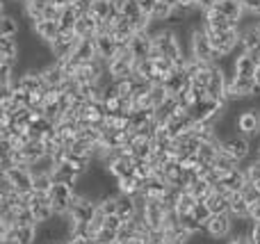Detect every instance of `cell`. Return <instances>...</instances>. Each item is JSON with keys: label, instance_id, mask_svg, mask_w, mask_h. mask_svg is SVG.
I'll list each match as a JSON object with an SVG mask.
<instances>
[{"label": "cell", "instance_id": "1", "mask_svg": "<svg viewBox=\"0 0 260 244\" xmlns=\"http://www.w3.org/2000/svg\"><path fill=\"white\" fill-rule=\"evenodd\" d=\"M187 55L197 62H203V64H215V48H212V41H210V34L203 25L199 27H192L189 32V50Z\"/></svg>", "mask_w": 260, "mask_h": 244}, {"label": "cell", "instance_id": "2", "mask_svg": "<svg viewBox=\"0 0 260 244\" xmlns=\"http://www.w3.org/2000/svg\"><path fill=\"white\" fill-rule=\"evenodd\" d=\"M212 41V48H215V64H219L224 57H231L233 50L240 46V27H233V30H226V32H208Z\"/></svg>", "mask_w": 260, "mask_h": 244}, {"label": "cell", "instance_id": "3", "mask_svg": "<svg viewBox=\"0 0 260 244\" xmlns=\"http://www.w3.org/2000/svg\"><path fill=\"white\" fill-rule=\"evenodd\" d=\"M23 196H25L27 208L32 210V215H35L37 226L53 222L55 210H53V205H50V196L48 194H37V192H30V194H23Z\"/></svg>", "mask_w": 260, "mask_h": 244}, {"label": "cell", "instance_id": "4", "mask_svg": "<svg viewBox=\"0 0 260 244\" xmlns=\"http://www.w3.org/2000/svg\"><path fill=\"white\" fill-rule=\"evenodd\" d=\"M78 44H80V37H78L73 30L59 32V37L50 44V53H53L55 62H64V59H69L71 55H76Z\"/></svg>", "mask_w": 260, "mask_h": 244}, {"label": "cell", "instance_id": "5", "mask_svg": "<svg viewBox=\"0 0 260 244\" xmlns=\"http://www.w3.org/2000/svg\"><path fill=\"white\" fill-rule=\"evenodd\" d=\"M135 64H137V59L133 57L130 48H123V50H119L117 57L108 64V73L112 80H126V78L135 76Z\"/></svg>", "mask_w": 260, "mask_h": 244}, {"label": "cell", "instance_id": "6", "mask_svg": "<svg viewBox=\"0 0 260 244\" xmlns=\"http://www.w3.org/2000/svg\"><path fill=\"white\" fill-rule=\"evenodd\" d=\"M48 196H50V205H53V210H55V217H67L73 205V199H76V187L53 185Z\"/></svg>", "mask_w": 260, "mask_h": 244}, {"label": "cell", "instance_id": "7", "mask_svg": "<svg viewBox=\"0 0 260 244\" xmlns=\"http://www.w3.org/2000/svg\"><path fill=\"white\" fill-rule=\"evenodd\" d=\"M3 178H7V181L12 183V187L18 194H30V192H35V176H32V171L25 167L9 169L7 173H3Z\"/></svg>", "mask_w": 260, "mask_h": 244}, {"label": "cell", "instance_id": "8", "mask_svg": "<svg viewBox=\"0 0 260 244\" xmlns=\"http://www.w3.org/2000/svg\"><path fill=\"white\" fill-rule=\"evenodd\" d=\"M235 130H238L240 135L249 137V140L260 135V110L258 108L242 110V112L238 114V126H235Z\"/></svg>", "mask_w": 260, "mask_h": 244}, {"label": "cell", "instance_id": "9", "mask_svg": "<svg viewBox=\"0 0 260 244\" xmlns=\"http://www.w3.org/2000/svg\"><path fill=\"white\" fill-rule=\"evenodd\" d=\"M108 171L114 181H121V178L135 176V158L130 155V149H126V153H119L117 158H112L108 164Z\"/></svg>", "mask_w": 260, "mask_h": 244}, {"label": "cell", "instance_id": "10", "mask_svg": "<svg viewBox=\"0 0 260 244\" xmlns=\"http://www.w3.org/2000/svg\"><path fill=\"white\" fill-rule=\"evenodd\" d=\"M206 233L212 240H224L233 235V217L231 215H212L206 224Z\"/></svg>", "mask_w": 260, "mask_h": 244}, {"label": "cell", "instance_id": "11", "mask_svg": "<svg viewBox=\"0 0 260 244\" xmlns=\"http://www.w3.org/2000/svg\"><path fill=\"white\" fill-rule=\"evenodd\" d=\"M219 146L226 151V153H231L235 160H247L249 153H251V142H249V137L240 135V132H235V135H231L229 140H221Z\"/></svg>", "mask_w": 260, "mask_h": 244}, {"label": "cell", "instance_id": "12", "mask_svg": "<svg viewBox=\"0 0 260 244\" xmlns=\"http://www.w3.org/2000/svg\"><path fill=\"white\" fill-rule=\"evenodd\" d=\"M162 85H165V89H167V94L169 96H176L178 98L183 91H187L189 89V76L185 73V68H176L174 73H169V76L162 80Z\"/></svg>", "mask_w": 260, "mask_h": 244}, {"label": "cell", "instance_id": "13", "mask_svg": "<svg viewBox=\"0 0 260 244\" xmlns=\"http://www.w3.org/2000/svg\"><path fill=\"white\" fill-rule=\"evenodd\" d=\"M130 53L137 62L142 59H153V37L148 32H139V34L133 37L130 41Z\"/></svg>", "mask_w": 260, "mask_h": 244}, {"label": "cell", "instance_id": "14", "mask_svg": "<svg viewBox=\"0 0 260 244\" xmlns=\"http://www.w3.org/2000/svg\"><path fill=\"white\" fill-rule=\"evenodd\" d=\"M30 30H32V34H35L39 41H44V44L50 46L59 37L62 27H59L57 21H37V23H32V25H30Z\"/></svg>", "mask_w": 260, "mask_h": 244}, {"label": "cell", "instance_id": "15", "mask_svg": "<svg viewBox=\"0 0 260 244\" xmlns=\"http://www.w3.org/2000/svg\"><path fill=\"white\" fill-rule=\"evenodd\" d=\"M96 50H99V59L110 64L119 55V44L112 34H96Z\"/></svg>", "mask_w": 260, "mask_h": 244}, {"label": "cell", "instance_id": "16", "mask_svg": "<svg viewBox=\"0 0 260 244\" xmlns=\"http://www.w3.org/2000/svg\"><path fill=\"white\" fill-rule=\"evenodd\" d=\"M50 176H53L55 185H69V187H76L78 183H80V178H82L80 173H78L73 167H69L67 162L55 164L53 171H50Z\"/></svg>", "mask_w": 260, "mask_h": 244}, {"label": "cell", "instance_id": "17", "mask_svg": "<svg viewBox=\"0 0 260 244\" xmlns=\"http://www.w3.org/2000/svg\"><path fill=\"white\" fill-rule=\"evenodd\" d=\"M203 27H206L208 32H226V30L238 27V23H233L231 18H226L224 14H219L217 9H212V12L203 14Z\"/></svg>", "mask_w": 260, "mask_h": 244}, {"label": "cell", "instance_id": "18", "mask_svg": "<svg viewBox=\"0 0 260 244\" xmlns=\"http://www.w3.org/2000/svg\"><path fill=\"white\" fill-rule=\"evenodd\" d=\"M247 183H249V178H247V171H244V169L226 171V173H221V178H219V185L226 187L229 192H233V194H240V192L247 187Z\"/></svg>", "mask_w": 260, "mask_h": 244}, {"label": "cell", "instance_id": "19", "mask_svg": "<svg viewBox=\"0 0 260 244\" xmlns=\"http://www.w3.org/2000/svg\"><path fill=\"white\" fill-rule=\"evenodd\" d=\"M256 71H258V66H256V62H253V57L249 53H244V50H240L233 59V76L256 78Z\"/></svg>", "mask_w": 260, "mask_h": 244}, {"label": "cell", "instance_id": "20", "mask_svg": "<svg viewBox=\"0 0 260 244\" xmlns=\"http://www.w3.org/2000/svg\"><path fill=\"white\" fill-rule=\"evenodd\" d=\"M41 78H44V82H46L48 89H59V87L67 82L69 76L64 73V68L59 66L57 62H53V64H48V66L41 68Z\"/></svg>", "mask_w": 260, "mask_h": 244}, {"label": "cell", "instance_id": "21", "mask_svg": "<svg viewBox=\"0 0 260 244\" xmlns=\"http://www.w3.org/2000/svg\"><path fill=\"white\" fill-rule=\"evenodd\" d=\"M240 34H242V39H240V48H242L244 53H256V50L260 48L258 23H251V25H247V27H240Z\"/></svg>", "mask_w": 260, "mask_h": 244}, {"label": "cell", "instance_id": "22", "mask_svg": "<svg viewBox=\"0 0 260 244\" xmlns=\"http://www.w3.org/2000/svg\"><path fill=\"white\" fill-rule=\"evenodd\" d=\"M215 9L219 14H224L226 18H231L233 23H238V25H240V21L247 16V12H244V5L240 3V0H219Z\"/></svg>", "mask_w": 260, "mask_h": 244}, {"label": "cell", "instance_id": "23", "mask_svg": "<svg viewBox=\"0 0 260 244\" xmlns=\"http://www.w3.org/2000/svg\"><path fill=\"white\" fill-rule=\"evenodd\" d=\"M128 149L135 160H148L153 155V151H155V144H153V140H148V137L135 135V140L130 142Z\"/></svg>", "mask_w": 260, "mask_h": 244}, {"label": "cell", "instance_id": "24", "mask_svg": "<svg viewBox=\"0 0 260 244\" xmlns=\"http://www.w3.org/2000/svg\"><path fill=\"white\" fill-rule=\"evenodd\" d=\"M76 57L80 59V62H94V59H99L96 37H91V39H80V44H78V48H76Z\"/></svg>", "mask_w": 260, "mask_h": 244}, {"label": "cell", "instance_id": "25", "mask_svg": "<svg viewBox=\"0 0 260 244\" xmlns=\"http://www.w3.org/2000/svg\"><path fill=\"white\" fill-rule=\"evenodd\" d=\"M119 199V217L123 222H133L137 217V203H135V196H126V194H117Z\"/></svg>", "mask_w": 260, "mask_h": 244}, {"label": "cell", "instance_id": "26", "mask_svg": "<svg viewBox=\"0 0 260 244\" xmlns=\"http://www.w3.org/2000/svg\"><path fill=\"white\" fill-rule=\"evenodd\" d=\"M249 208H251V205L244 201L242 194H233V196H231L229 215H231L233 219H249Z\"/></svg>", "mask_w": 260, "mask_h": 244}, {"label": "cell", "instance_id": "27", "mask_svg": "<svg viewBox=\"0 0 260 244\" xmlns=\"http://www.w3.org/2000/svg\"><path fill=\"white\" fill-rule=\"evenodd\" d=\"M21 34V21L14 14H3L0 21V37H18Z\"/></svg>", "mask_w": 260, "mask_h": 244}, {"label": "cell", "instance_id": "28", "mask_svg": "<svg viewBox=\"0 0 260 244\" xmlns=\"http://www.w3.org/2000/svg\"><path fill=\"white\" fill-rule=\"evenodd\" d=\"M215 169H219L221 173L235 171V169H240V160H235L233 155L226 153V151L219 146V153H217V160H215Z\"/></svg>", "mask_w": 260, "mask_h": 244}, {"label": "cell", "instance_id": "29", "mask_svg": "<svg viewBox=\"0 0 260 244\" xmlns=\"http://www.w3.org/2000/svg\"><path fill=\"white\" fill-rule=\"evenodd\" d=\"M14 235H16V244H35L39 237V226H16L14 228Z\"/></svg>", "mask_w": 260, "mask_h": 244}, {"label": "cell", "instance_id": "30", "mask_svg": "<svg viewBox=\"0 0 260 244\" xmlns=\"http://www.w3.org/2000/svg\"><path fill=\"white\" fill-rule=\"evenodd\" d=\"M117 190H119V194L137 196L139 192H142V183H139L135 176H130V178H121V181H117Z\"/></svg>", "mask_w": 260, "mask_h": 244}, {"label": "cell", "instance_id": "31", "mask_svg": "<svg viewBox=\"0 0 260 244\" xmlns=\"http://www.w3.org/2000/svg\"><path fill=\"white\" fill-rule=\"evenodd\" d=\"M197 196L192 194V192H187V190H183L180 192V196H178V203H176V210H178L180 215H189L194 208H197Z\"/></svg>", "mask_w": 260, "mask_h": 244}, {"label": "cell", "instance_id": "32", "mask_svg": "<svg viewBox=\"0 0 260 244\" xmlns=\"http://www.w3.org/2000/svg\"><path fill=\"white\" fill-rule=\"evenodd\" d=\"M35 176V192L37 194H48L50 190H53V176H50V171H39V173H32Z\"/></svg>", "mask_w": 260, "mask_h": 244}, {"label": "cell", "instance_id": "33", "mask_svg": "<svg viewBox=\"0 0 260 244\" xmlns=\"http://www.w3.org/2000/svg\"><path fill=\"white\" fill-rule=\"evenodd\" d=\"M217 153H219V144H201V149H199V160H201V164H210V167H215V160H217Z\"/></svg>", "mask_w": 260, "mask_h": 244}, {"label": "cell", "instance_id": "34", "mask_svg": "<svg viewBox=\"0 0 260 244\" xmlns=\"http://www.w3.org/2000/svg\"><path fill=\"white\" fill-rule=\"evenodd\" d=\"M99 213L103 215V217H112V215H119V199L117 196H103V199L99 201Z\"/></svg>", "mask_w": 260, "mask_h": 244}, {"label": "cell", "instance_id": "35", "mask_svg": "<svg viewBox=\"0 0 260 244\" xmlns=\"http://www.w3.org/2000/svg\"><path fill=\"white\" fill-rule=\"evenodd\" d=\"M167 98H169V94H167V89H165V85H162V82H160V85H153L151 91H148V105H151L153 110L160 108Z\"/></svg>", "mask_w": 260, "mask_h": 244}, {"label": "cell", "instance_id": "36", "mask_svg": "<svg viewBox=\"0 0 260 244\" xmlns=\"http://www.w3.org/2000/svg\"><path fill=\"white\" fill-rule=\"evenodd\" d=\"M117 237H119V242L123 244V242L135 240V237H142V235H139V228H137V224L135 222H123V226L119 228Z\"/></svg>", "mask_w": 260, "mask_h": 244}, {"label": "cell", "instance_id": "37", "mask_svg": "<svg viewBox=\"0 0 260 244\" xmlns=\"http://www.w3.org/2000/svg\"><path fill=\"white\" fill-rule=\"evenodd\" d=\"M192 215H194V219H197L199 224H203V226H206L208 219L212 217V213H210V208H208V203H203V201H199L197 208L192 210Z\"/></svg>", "mask_w": 260, "mask_h": 244}, {"label": "cell", "instance_id": "38", "mask_svg": "<svg viewBox=\"0 0 260 244\" xmlns=\"http://www.w3.org/2000/svg\"><path fill=\"white\" fill-rule=\"evenodd\" d=\"M240 194L244 196V201H247L249 205H253V203H258V201H260V194H258L256 187H253V183H247V187H244Z\"/></svg>", "mask_w": 260, "mask_h": 244}, {"label": "cell", "instance_id": "39", "mask_svg": "<svg viewBox=\"0 0 260 244\" xmlns=\"http://www.w3.org/2000/svg\"><path fill=\"white\" fill-rule=\"evenodd\" d=\"M62 14H64V9H59V7H55V5H46V9H44V18L41 21H57L59 23V18H62Z\"/></svg>", "mask_w": 260, "mask_h": 244}, {"label": "cell", "instance_id": "40", "mask_svg": "<svg viewBox=\"0 0 260 244\" xmlns=\"http://www.w3.org/2000/svg\"><path fill=\"white\" fill-rule=\"evenodd\" d=\"M96 240H99V244H108V242H117V231H110V228H101L99 233H96Z\"/></svg>", "mask_w": 260, "mask_h": 244}, {"label": "cell", "instance_id": "41", "mask_svg": "<svg viewBox=\"0 0 260 244\" xmlns=\"http://www.w3.org/2000/svg\"><path fill=\"white\" fill-rule=\"evenodd\" d=\"M247 171V178H249V183H253V181H260V158L258 160H253V162H249V167L244 169Z\"/></svg>", "mask_w": 260, "mask_h": 244}, {"label": "cell", "instance_id": "42", "mask_svg": "<svg viewBox=\"0 0 260 244\" xmlns=\"http://www.w3.org/2000/svg\"><path fill=\"white\" fill-rule=\"evenodd\" d=\"M244 12L253 18H260V0H244Z\"/></svg>", "mask_w": 260, "mask_h": 244}, {"label": "cell", "instance_id": "43", "mask_svg": "<svg viewBox=\"0 0 260 244\" xmlns=\"http://www.w3.org/2000/svg\"><path fill=\"white\" fill-rule=\"evenodd\" d=\"M217 3H219V0H197V9L201 14H208L217 7Z\"/></svg>", "mask_w": 260, "mask_h": 244}, {"label": "cell", "instance_id": "44", "mask_svg": "<svg viewBox=\"0 0 260 244\" xmlns=\"http://www.w3.org/2000/svg\"><path fill=\"white\" fill-rule=\"evenodd\" d=\"M157 3H160V0H139V7H142V12L146 14V16H151L153 9L157 7Z\"/></svg>", "mask_w": 260, "mask_h": 244}, {"label": "cell", "instance_id": "45", "mask_svg": "<svg viewBox=\"0 0 260 244\" xmlns=\"http://www.w3.org/2000/svg\"><path fill=\"white\" fill-rule=\"evenodd\" d=\"M249 242H251V244H260V222L251 226V233H249Z\"/></svg>", "mask_w": 260, "mask_h": 244}, {"label": "cell", "instance_id": "46", "mask_svg": "<svg viewBox=\"0 0 260 244\" xmlns=\"http://www.w3.org/2000/svg\"><path fill=\"white\" fill-rule=\"evenodd\" d=\"M249 219H251L253 224L260 222V201H258V203H253L251 208H249Z\"/></svg>", "mask_w": 260, "mask_h": 244}, {"label": "cell", "instance_id": "47", "mask_svg": "<svg viewBox=\"0 0 260 244\" xmlns=\"http://www.w3.org/2000/svg\"><path fill=\"white\" fill-rule=\"evenodd\" d=\"M108 3H110V5H112V7H114V9H117V12H119V14H121V9H123V7H126V3H128V0H108Z\"/></svg>", "mask_w": 260, "mask_h": 244}, {"label": "cell", "instance_id": "48", "mask_svg": "<svg viewBox=\"0 0 260 244\" xmlns=\"http://www.w3.org/2000/svg\"><path fill=\"white\" fill-rule=\"evenodd\" d=\"M226 244H251V242H249V237H231Z\"/></svg>", "mask_w": 260, "mask_h": 244}, {"label": "cell", "instance_id": "49", "mask_svg": "<svg viewBox=\"0 0 260 244\" xmlns=\"http://www.w3.org/2000/svg\"><path fill=\"white\" fill-rule=\"evenodd\" d=\"M253 57V62H256V66H260V48L256 50V53H249Z\"/></svg>", "mask_w": 260, "mask_h": 244}, {"label": "cell", "instance_id": "50", "mask_svg": "<svg viewBox=\"0 0 260 244\" xmlns=\"http://www.w3.org/2000/svg\"><path fill=\"white\" fill-rule=\"evenodd\" d=\"M123 244H146V240H144V237H135V240H128Z\"/></svg>", "mask_w": 260, "mask_h": 244}, {"label": "cell", "instance_id": "51", "mask_svg": "<svg viewBox=\"0 0 260 244\" xmlns=\"http://www.w3.org/2000/svg\"><path fill=\"white\" fill-rule=\"evenodd\" d=\"M256 85H258V89H260V66H258V71H256Z\"/></svg>", "mask_w": 260, "mask_h": 244}, {"label": "cell", "instance_id": "52", "mask_svg": "<svg viewBox=\"0 0 260 244\" xmlns=\"http://www.w3.org/2000/svg\"><path fill=\"white\" fill-rule=\"evenodd\" d=\"M253 187L258 190V194H260V181H253Z\"/></svg>", "mask_w": 260, "mask_h": 244}, {"label": "cell", "instance_id": "53", "mask_svg": "<svg viewBox=\"0 0 260 244\" xmlns=\"http://www.w3.org/2000/svg\"><path fill=\"white\" fill-rule=\"evenodd\" d=\"M108 244H121V242H119V240H117V242H108Z\"/></svg>", "mask_w": 260, "mask_h": 244}, {"label": "cell", "instance_id": "54", "mask_svg": "<svg viewBox=\"0 0 260 244\" xmlns=\"http://www.w3.org/2000/svg\"><path fill=\"white\" fill-rule=\"evenodd\" d=\"M258 158H260V146H258Z\"/></svg>", "mask_w": 260, "mask_h": 244}, {"label": "cell", "instance_id": "55", "mask_svg": "<svg viewBox=\"0 0 260 244\" xmlns=\"http://www.w3.org/2000/svg\"><path fill=\"white\" fill-rule=\"evenodd\" d=\"M258 32H260V21H258Z\"/></svg>", "mask_w": 260, "mask_h": 244}, {"label": "cell", "instance_id": "56", "mask_svg": "<svg viewBox=\"0 0 260 244\" xmlns=\"http://www.w3.org/2000/svg\"><path fill=\"white\" fill-rule=\"evenodd\" d=\"M240 3H242V5H244V0H240Z\"/></svg>", "mask_w": 260, "mask_h": 244}, {"label": "cell", "instance_id": "57", "mask_svg": "<svg viewBox=\"0 0 260 244\" xmlns=\"http://www.w3.org/2000/svg\"><path fill=\"white\" fill-rule=\"evenodd\" d=\"M137 3H139V0H137Z\"/></svg>", "mask_w": 260, "mask_h": 244}]
</instances>
